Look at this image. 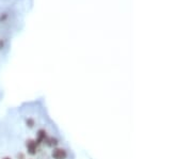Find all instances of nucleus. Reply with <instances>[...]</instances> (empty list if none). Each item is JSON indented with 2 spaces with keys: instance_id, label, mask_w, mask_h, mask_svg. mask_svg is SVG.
I'll return each mask as SVG.
<instances>
[{
  "instance_id": "f257e3e1",
  "label": "nucleus",
  "mask_w": 192,
  "mask_h": 159,
  "mask_svg": "<svg viewBox=\"0 0 192 159\" xmlns=\"http://www.w3.org/2000/svg\"><path fill=\"white\" fill-rule=\"evenodd\" d=\"M38 143L35 142V140L33 139H28L26 141V148H27V152H28L29 155H31V156H34V155H36V153H38Z\"/></svg>"
},
{
  "instance_id": "f03ea898",
  "label": "nucleus",
  "mask_w": 192,
  "mask_h": 159,
  "mask_svg": "<svg viewBox=\"0 0 192 159\" xmlns=\"http://www.w3.org/2000/svg\"><path fill=\"white\" fill-rule=\"evenodd\" d=\"M69 154H67L66 150H64L62 147H53L52 152H51V157L53 159H66Z\"/></svg>"
},
{
  "instance_id": "7ed1b4c3",
  "label": "nucleus",
  "mask_w": 192,
  "mask_h": 159,
  "mask_svg": "<svg viewBox=\"0 0 192 159\" xmlns=\"http://www.w3.org/2000/svg\"><path fill=\"white\" fill-rule=\"evenodd\" d=\"M47 138V133L45 129H39L38 130V134H36V139H35V142L38 143V145H40V144L44 143L45 140H46Z\"/></svg>"
},
{
  "instance_id": "20e7f679",
  "label": "nucleus",
  "mask_w": 192,
  "mask_h": 159,
  "mask_svg": "<svg viewBox=\"0 0 192 159\" xmlns=\"http://www.w3.org/2000/svg\"><path fill=\"white\" fill-rule=\"evenodd\" d=\"M44 143H46V145L49 146V147H57L58 144H59V140L55 137H47Z\"/></svg>"
},
{
  "instance_id": "39448f33",
  "label": "nucleus",
  "mask_w": 192,
  "mask_h": 159,
  "mask_svg": "<svg viewBox=\"0 0 192 159\" xmlns=\"http://www.w3.org/2000/svg\"><path fill=\"white\" fill-rule=\"evenodd\" d=\"M26 124H27V126H28L29 128H32L34 126V124H35V122H34V120L33 119H31V117H29V119H27L26 120Z\"/></svg>"
},
{
  "instance_id": "423d86ee",
  "label": "nucleus",
  "mask_w": 192,
  "mask_h": 159,
  "mask_svg": "<svg viewBox=\"0 0 192 159\" xmlns=\"http://www.w3.org/2000/svg\"><path fill=\"white\" fill-rule=\"evenodd\" d=\"M17 159H26V156H25L24 153H18L17 154Z\"/></svg>"
},
{
  "instance_id": "0eeeda50",
  "label": "nucleus",
  "mask_w": 192,
  "mask_h": 159,
  "mask_svg": "<svg viewBox=\"0 0 192 159\" xmlns=\"http://www.w3.org/2000/svg\"><path fill=\"white\" fill-rule=\"evenodd\" d=\"M2 159H11V157H8V156H5V157H3Z\"/></svg>"
}]
</instances>
